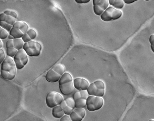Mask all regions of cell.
<instances>
[{
    "label": "cell",
    "mask_w": 154,
    "mask_h": 121,
    "mask_svg": "<svg viewBox=\"0 0 154 121\" xmlns=\"http://www.w3.org/2000/svg\"><path fill=\"white\" fill-rule=\"evenodd\" d=\"M17 67L14 60L7 56L2 62L1 67V75L4 79L11 80L16 75Z\"/></svg>",
    "instance_id": "6da1fadb"
},
{
    "label": "cell",
    "mask_w": 154,
    "mask_h": 121,
    "mask_svg": "<svg viewBox=\"0 0 154 121\" xmlns=\"http://www.w3.org/2000/svg\"><path fill=\"white\" fill-rule=\"evenodd\" d=\"M59 88L61 93L65 95L71 94L74 89V81L70 73H65L59 81Z\"/></svg>",
    "instance_id": "7a4b0ae2"
},
{
    "label": "cell",
    "mask_w": 154,
    "mask_h": 121,
    "mask_svg": "<svg viewBox=\"0 0 154 121\" xmlns=\"http://www.w3.org/2000/svg\"><path fill=\"white\" fill-rule=\"evenodd\" d=\"M65 72V68L63 65L57 64L48 72L45 76L46 79L49 82H56L59 81Z\"/></svg>",
    "instance_id": "3957f363"
},
{
    "label": "cell",
    "mask_w": 154,
    "mask_h": 121,
    "mask_svg": "<svg viewBox=\"0 0 154 121\" xmlns=\"http://www.w3.org/2000/svg\"><path fill=\"white\" fill-rule=\"evenodd\" d=\"M87 91L90 96L101 97L104 95L105 92V83L100 80L95 81L90 84Z\"/></svg>",
    "instance_id": "277c9868"
},
{
    "label": "cell",
    "mask_w": 154,
    "mask_h": 121,
    "mask_svg": "<svg viewBox=\"0 0 154 121\" xmlns=\"http://www.w3.org/2000/svg\"><path fill=\"white\" fill-rule=\"evenodd\" d=\"M23 48L28 56L36 57L40 55L42 49V46L39 42L31 41L25 43Z\"/></svg>",
    "instance_id": "5b68a950"
},
{
    "label": "cell",
    "mask_w": 154,
    "mask_h": 121,
    "mask_svg": "<svg viewBox=\"0 0 154 121\" xmlns=\"http://www.w3.org/2000/svg\"><path fill=\"white\" fill-rule=\"evenodd\" d=\"M103 103L104 100L102 97L90 96L87 99L86 106L88 111L94 112L100 109Z\"/></svg>",
    "instance_id": "8992f818"
},
{
    "label": "cell",
    "mask_w": 154,
    "mask_h": 121,
    "mask_svg": "<svg viewBox=\"0 0 154 121\" xmlns=\"http://www.w3.org/2000/svg\"><path fill=\"white\" fill-rule=\"evenodd\" d=\"M63 101V97L60 94L55 91H51L47 95L46 103L50 108L54 107L60 104Z\"/></svg>",
    "instance_id": "52a82bcc"
},
{
    "label": "cell",
    "mask_w": 154,
    "mask_h": 121,
    "mask_svg": "<svg viewBox=\"0 0 154 121\" xmlns=\"http://www.w3.org/2000/svg\"><path fill=\"white\" fill-rule=\"evenodd\" d=\"M122 15V11L113 7L108 8L101 15V18L104 21H109L120 18Z\"/></svg>",
    "instance_id": "ba28073f"
},
{
    "label": "cell",
    "mask_w": 154,
    "mask_h": 121,
    "mask_svg": "<svg viewBox=\"0 0 154 121\" xmlns=\"http://www.w3.org/2000/svg\"><path fill=\"white\" fill-rule=\"evenodd\" d=\"M14 60L17 68L19 69L23 68L27 64L29 60L28 55L23 49L18 51Z\"/></svg>",
    "instance_id": "9c48e42d"
},
{
    "label": "cell",
    "mask_w": 154,
    "mask_h": 121,
    "mask_svg": "<svg viewBox=\"0 0 154 121\" xmlns=\"http://www.w3.org/2000/svg\"><path fill=\"white\" fill-rule=\"evenodd\" d=\"M88 97L87 91H79L74 93L73 99L75 101V107L81 108L85 107Z\"/></svg>",
    "instance_id": "30bf717a"
},
{
    "label": "cell",
    "mask_w": 154,
    "mask_h": 121,
    "mask_svg": "<svg viewBox=\"0 0 154 121\" xmlns=\"http://www.w3.org/2000/svg\"><path fill=\"white\" fill-rule=\"evenodd\" d=\"M94 12L96 15L102 14L109 6L107 0H94L93 1Z\"/></svg>",
    "instance_id": "8fae6325"
},
{
    "label": "cell",
    "mask_w": 154,
    "mask_h": 121,
    "mask_svg": "<svg viewBox=\"0 0 154 121\" xmlns=\"http://www.w3.org/2000/svg\"><path fill=\"white\" fill-rule=\"evenodd\" d=\"M65 114L70 115L75 107V101L71 97H68L63 100L60 104Z\"/></svg>",
    "instance_id": "7c38bea8"
},
{
    "label": "cell",
    "mask_w": 154,
    "mask_h": 121,
    "mask_svg": "<svg viewBox=\"0 0 154 121\" xmlns=\"http://www.w3.org/2000/svg\"><path fill=\"white\" fill-rule=\"evenodd\" d=\"M86 115V111L83 108H76L70 114L72 121H82Z\"/></svg>",
    "instance_id": "4fadbf2b"
},
{
    "label": "cell",
    "mask_w": 154,
    "mask_h": 121,
    "mask_svg": "<svg viewBox=\"0 0 154 121\" xmlns=\"http://www.w3.org/2000/svg\"><path fill=\"white\" fill-rule=\"evenodd\" d=\"M75 88L79 91L87 90L90 85L89 83L86 79L83 78H76L74 80Z\"/></svg>",
    "instance_id": "5bb4252c"
},
{
    "label": "cell",
    "mask_w": 154,
    "mask_h": 121,
    "mask_svg": "<svg viewBox=\"0 0 154 121\" xmlns=\"http://www.w3.org/2000/svg\"><path fill=\"white\" fill-rule=\"evenodd\" d=\"M0 19H1V21L5 22L13 26L17 22L16 18L10 15H6L4 13L1 14Z\"/></svg>",
    "instance_id": "9a60e30c"
},
{
    "label": "cell",
    "mask_w": 154,
    "mask_h": 121,
    "mask_svg": "<svg viewBox=\"0 0 154 121\" xmlns=\"http://www.w3.org/2000/svg\"><path fill=\"white\" fill-rule=\"evenodd\" d=\"M13 27L20 29L24 34L27 32L29 29V26L24 21H17L13 26Z\"/></svg>",
    "instance_id": "2e32d148"
},
{
    "label": "cell",
    "mask_w": 154,
    "mask_h": 121,
    "mask_svg": "<svg viewBox=\"0 0 154 121\" xmlns=\"http://www.w3.org/2000/svg\"><path fill=\"white\" fill-rule=\"evenodd\" d=\"M52 115L56 118H60L63 116L64 112L60 105H57L54 107L52 110Z\"/></svg>",
    "instance_id": "e0dca14e"
},
{
    "label": "cell",
    "mask_w": 154,
    "mask_h": 121,
    "mask_svg": "<svg viewBox=\"0 0 154 121\" xmlns=\"http://www.w3.org/2000/svg\"><path fill=\"white\" fill-rule=\"evenodd\" d=\"M24 33L18 28L13 27L10 31V34L14 37V39L21 38Z\"/></svg>",
    "instance_id": "ac0fdd59"
},
{
    "label": "cell",
    "mask_w": 154,
    "mask_h": 121,
    "mask_svg": "<svg viewBox=\"0 0 154 121\" xmlns=\"http://www.w3.org/2000/svg\"><path fill=\"white\" fill-rule=\"evenodd\" d=\"M110 4L119 9H121L124 7V2L121 0H109Z\"/></svg>",
    "instance_id": "d6986e66"
},
{
    "label": "cell",
    "mask_w": 154,
    "mask_h": 121,
    "mask_svg": "<svg viewBox=\"0 0 154 121\" xmlns=\"http://www.w3.org/2000/svg\"><path fill=\"white\" fill-rule=\"evenodd\" d=\"M13 41L14 48L18 50L22 49L25 43L21 38L14 39Z\"/></svg>",
    "instance_id": "ffe728a7"
},
{
    "label": "cell",
    "mask_w": 154,
    "mask_h": 121,
    "mask_svg": "<svg viewBox=\"0 0 154 121\" xmlns=\"http://www.w3.org/2000/svg\"><path fill=\"white\" fill-rule=\"evenodd\" d=\"M18 50L14 47L7 49V54L8 56L11 57L14 56Z\"/></svg>",
    "instance_id": "44dd1931"
},
{
    "label": "cell",
    "mask_w": 154,
    "mask_h": 121,
    "mask_svg": "<svg viewBox=\"0 0 154 121\" xmlns=\"http://www.w3.org/2000/svg\"><path fill=\"white\" fill-rule=\"evenodd\" d=\"M8 33L5 29L1 27L0 28V38L1 40H5L8 37Z\"/></svg>",
    "instance_id": "7402d4cb"
},
{
    "label": "cell",
    "mask_w": 154,
    "mask_h": 121,
    "mask_svg": "<svg viewBox=\"0 0 154 121\" xmlns=\"http://www.w3.org/2000/svg\"><path fill=\"white\" fill-rule=\"evenodd\" d=\"M28 34L32 40H34L37 36V33L35 30L33 29H29L26 33Z\"/></svg>",
    "instance_id": "603a6c76"
},
{
    "label": "cell",
    "mask_w": 154,
    "mask_h": 121,
    "mask_svg": "<svg viewBox=\"0 0 154 121\" xmlns=\"http://www.w3.org/2000/svg\"><path fill=\"white\" fill-rule=\"evenodd\" d=\"M1 27L7 31H10L13 28V26L8 24L5 22L1 21L0 23Z\"/></svg>",
    "instance_id": "cb8c5ba5"
},
{
    "label": "cell",
    "mask_w": 154,
    "mask_h": 121,
    "mask_svg": "<svg viewBox=\"0 0 154 121\" xmlns=\"http://www.w3.org/2000/svg\"><path fill=\"white\" fill-rule=\"evenodd\" d=\"M4 13L6 15H10L11 16H12L16 18L17 17V13L13 11L7 10L5 11Z\"/></svg>",
    "instance_id": "d4e9b609"
},
{
    "label": "cell",
    "mask_w": 154,
    "mask_h": 121,
    "mask_svg": "<svg viewBox=\"0 0 154 121\" xmlns=\"http://www.w3.org/2000/svg\"><path fill=\"white\" fill-rule=\"evenodd\" d=\"M149 42L151 44V49L154 53V34H152L149 38Z\"/></svg>",
    "instance_id": "484cf974"
},
{
    "label": "cell",
    "mask_w": 154,
    "mask_h": 121,
    "mask_svg": "<svg viewBox=\"0 0 154 121\" xmlns=\"http://www.w3.org/2000/svg\"><path fill=\"white\" fill-rule=\"evenodd\" d=\"M21 38L24 43H27L32 41L31 38H30L28 34L26 33L24 34Z\"/></svg>",
    "instance_id": "4316f807"
},
{
    "label": "cell",
    "mask_w": 154,
    "mask_h": 121,
    "mask_svg": "<svg viewBox=\"0 0 154 121\" xmlns=\"http://www.w3.org/2000/svg\"><path fill=\"white\" fill-rule=\"evenodd\" d=\"M5 51L2 49H0V63H2L5 58Z\"/></svg>",
    "instance_id": "83f0119b"
},
{
    "label": "cell",
    "mask_w": 154,
    "mask_h": 121,
    "mask_svg": "<svg viewBox=\"0 0 154 121\" xmlns=\"http://www.w3.org/2000/svg\"><path fill=\"white\" fill-rule=\"evenodd\" d=\"M6 47L7 49L14 47L13 40H9L6 43Z\"/></svg>",
    "instance_id": "f1b7e54d"
},
{
    "label": "cell",
    "mask_w": 154,
    "mask_h": 121,
    "mask_svg": "<svg viewBox=\"0 0 154 121\" xmlns=\"http://www.w3.org/2000/svg\"><path fill=\"white\" fill-rule=\"evenodd\" d=\"M60 121H72L70 117L66 115H64L61 118Z\"/></svg>",
    "instance_id": "f546056e"
},
{
    "label": "cell",
    "mask_w": 154,
    "mask_h": 121,
    "mask_svg": "<svg viewBox=\"0 0 154 121\" xmlns=\"http://www.w3.org/2000/svg\"><path fill=\"white\" fill-rule=\"evenodd\" d=\"M75 1L77 3L81 4L87 3L89 2L90 1H88V0H75Z\"/></svg>",
    "instance_id": "4dcf8cb0"
},
{
    "label": "cell",
    "mask_w": 154,
    "mask_h": 121,
    "mask_svg": "<svg viewBox=\"0 0 154 121\" xmlns=\"http://www.w3.org/2000/svg\"><path fill=\"white\" fill-rule=\"evenodd\" d=\"M134 1V0H124V2L128 4H129L132 3L135 1Z\"/></svg>",
    "instance_id": "1f68e13d"
},
{
    "label": "cell",
    "mask_w": 154,
    "mask_h": 121,
    "mask_svg": "<svg viewBox=\"0 0 154 121\" xmlns=\"http://www.w3.org/2000/svg\"><path fill=\"white\" fill-rule=\"evenodd\" d=\"M3 42L2 40L0 39V48L1 49L3 46Z\"/></svg>",
    "instance_id": "d6a6232c"
},
{
    "label": "cell",
    "mask_w": 154,
    "mask_h": 121,
    "mask_svg": "<svg viewBox=\"0 0 154 121\" xmlns=\"http://www.w3.org/2000/svg\"><path fill=\"white\" fill-rule=\"evenodd\" d=\"M8 38L9 40H14V37L10 34L9 35Z\"/></svg>",
    "instance_id": "836d02e7"
},
{
    "label": "cell",
    "mask_w": 154,
    "mask_h": 121,
    "mask_svg": "<svg viewBox=\"0 0 154 121\" xmlns=\"http://www.w3.org/2000/svg\"><path fill=\"white\" fill-rule=\"evenodd\" d=\"M148 121H154V119H151L149 120Z\"/></svg>",
    "instance_id": "e575fe53"
}]
</instances>
